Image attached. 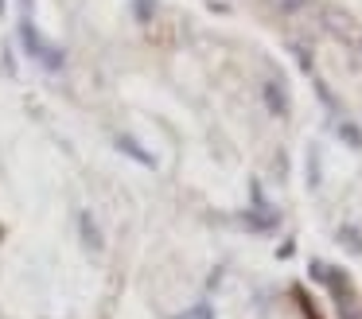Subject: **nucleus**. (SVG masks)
I'll use <instances>...</instances> for the list:
<instances>
[{
	"mask_svg": "<svg viewBox=\"0 0 362 319\" xmlns=\"http://www.w3.org/2000/svg\"><path fill=\"white\" fill-rule=\"evenodd\" d=\"M312 277L320 280V284L327 288L331 296H335L343 319H358V315H354V303H351V280H346L343 269H335V265H323V261H312Z\"/></svg>",
	"mask_w": 362,
	"mask_h": 319,
	"instance_id": "f257e3e1",
	"label": "nucleus"
},
{
	"mask_svg": "<svg viewBox=\"0 0 362 319\" xmlns=\"http://www.w3.org/2000/svg\"><path fill=\"white\" fill-rule=\"evenodd\" d=\"M265 105L273 109V113H284V93H281V86H273V82L265 86Z\"/></svg>",
	"mask_w": 362,
	"mask_h": 319,
	"instance_id": "f03ea898",
	"label": "nucleus"
},
{
	"mask_svg": "<svg viewBox=\"0 0 362 319\" xmlns=\"http://www.w3.org/2000/svg\"><path fill=\"white\" fill-rule=\"evenodd\" d=\"M339 238H343V241H351L354 249H362V238H358V230H339Z\"/></svg>",
	"mask_w": 362,
	"mask_h": 319,
	"instance_id": "7ed1b4c3",
	"label": "nucleus"
}]
</instances>
